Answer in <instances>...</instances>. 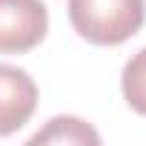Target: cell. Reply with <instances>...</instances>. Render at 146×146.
<instances>
[{"label": "cell", "mask_w": 146, "mask_h": 146, "mask_svg": "<svg viewBox=\"0 0 146 146\" xmlns=\"http://www.w3.org/2000/svg\"><path fill=\"white\" fill-rule=\"evenodd\" d=\"M49 9L43 0H0V54H26L43 43Z\"/></svg>", "instance_id": "obj_2"}, {"label": "cell", "mask_w": 146, "mask_h": 146, "mask_svg": "<svg viewBox=\"0 0 146 146\" xmlns=\"http://www.w3.org/2000/svg\"><path fill=\"white\" fill-rule=\"evenodd\" d=\"M120 89L129 109L146 117V46L126 60L123 75H120Z\"/></svg>", "instance_id": "obj_5"}, {"label": "cell", "mask_w": 146, "mask_h": 146, "mask_svg": "<svg viewBox=\"0 0 146 146\" xmlns=\"http://www.w3.org/2000/svg\"><path fill=\"white\" fill-rule=\"evenodd\" d=\"M29 143H100V135L80 117L60 115L52 117L40 132H35Z\"/></svg>", "instance_id": "obj_4"}, {"label": "cell", "mask_w": 146, "mask_h": 146, "mask_svg": "<svg viewBox=\"0 0 146 146\" xmlns=\"http://www.w3.org/2000/svg\"><path fill=\"white\" fill-rule=\"evenodd\" d=\"M37 109V86L26 69L0 63V137L23 129Z\"/></svg>", "instance_id": "obj_3"}, {"label": "cell", "mask_w": 146, "mask_h": 146, "mask_svg": "<svg viewBox=\"0 0 146 146\" xmlns=\"http://www.w3.org/2000/svg\"><path fill=\"white\" fill-rule=\"evenodd\" d=\"M69 20L95 46H120L140 32L146 0H69Z\"/></svg>", "instance_id": "obj_1"}]
</instances>
